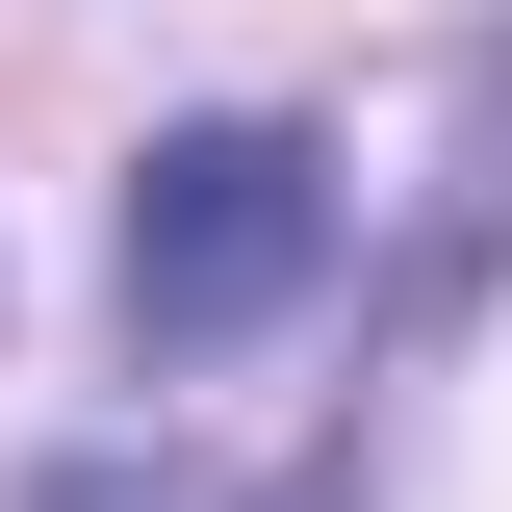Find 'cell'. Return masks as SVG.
Listing matches in <instances>:
<instances>
[{
    "label": "cell",
    "mask_w": 512,
    "mask_h": 512,
    "mask_svg": "<svg viewBox=\"0 0 512 512\" xmlns=\"http://www.w3.org/2000/svg\"><path fill=\"white\" fill-rule=\"evenodd\" d=\"M308 256H333V154L308 128H154L128 154V231H103V282H128V333L154 359H231V333H282L308 308Z\"/></svg>",
    "instance_id": "6da1fadb"
}]
</instances>
